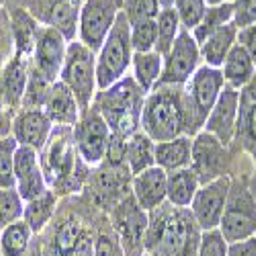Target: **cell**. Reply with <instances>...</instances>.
Masks as SVG:
<instances>
[{
    "label": "cell",
    "instance_id": "cell-12",
    "mask_svg": "<svg viewBox=\"0 0 256 256\" xmlns=\"http://www.w3.org/2000/svg\"><path fill=\"white\" fill-rule=\"evenodd\" d=\"M121 6L115 0H84L78 20V41L94 54L113 31Z\"/></svg>",
    "mask_w": 256,
    "mask_h": 256
},
{
    "label": "cell",
    "instance_id": "cell-49",
    "mask_svg": "<svg viewBox=\"0 0 256 256\" xmlns=\"http://www.w3.org/2000/svg\"><path fill=\"white\" fill-rule=\"evenodd\" d=\"M0 109H8L4 98V86H2V66H0Z\"/></svg>",
    "mask_w": 256,
    "mask_h": 256
},
{
    "label": "cell",
    "instance_id": "cell-1",
    "mask_svg": "<svg viewBox=\"0 0 256 256\" xmlns=\"http://www.w3.org/2000/svg\"><path fill=\"white\" fill-rule=\"evenodd\" d=\"M142 132L156 144L180 136L195 138L201 132L184 86H156L146 94L142 109Z\"/></svg>",
    "mask_w": 256,
    "mask_h": 256
},
{
    "label": "cell",
    "instance_id": "cell-23",
    "mask_svg": "<svg viewBox=\"0 0 256 256\" xmlns=\"http://www.w3.org/2000/svg\"><path fill=\"white\" fill-rule=\"evenodd\" d=\"M44 111L48 113L56 127H74L82 117V106L78 98L62 80L52 84Z\"/></svg>",
    "mask_w": 256,
    "mask_h": 256
},
{
    "label": "cell",
    "instance_id": "cell-42",
    "mask_svg": "<svg viewBox=\"0 0 256 256\" xmlns=\"http://www.w3.org/2000/svg\"><path fill=\"white\" fill-rule=\"evenodd\" d=\"M228 252H230V242L224 238L220 230L203 232L197 256H228Z\"/></svg>",
    "mask_w": 256,
    "mask_h": 256
},
{
    "label": "cell",
    "instance_id": "cell-44",
    "mask_svg": "<svg viewBox=\"0 0 256 256\" xmlns=\"http://www.w3.org/2000/svg\"><path fill=\"white\" fill-rule=\"evenodd\" d=\"M256 23V0H236L234 2V25L244 29Z\"/></svg>",
    "mask_w": 256,
    "mask_h": 256
},
{
    "label": "cell",
    "instance_id": "cell-53",
    "mask_svg": "<svg viewBox=\"0 0 256 256\" xmlns=\"http://www.w3.org/2000/svg\"><path fill=\"white\" fill-rule=\"evenodd\" d=\"M115 2H117V4H119V6H121V4H123V0H115Z\"/></svg>",
    "mask_w": 256,
    "mask_h": 256
},
{
    "label": "cell",
    "instance_id": "cell-22",
    "mask_svg": "<svg viewBox=\"0 0 256 256\" xmlns=\"http://www.w3.org/2000/svg\"><path fill=\"white\" fill-rule=\"evenodd\" d=\"M29 76H31V58L29 56L12 54V58L2 64L4 98H6V106L14 113L23 106Z\"/></svg>",
    "mask_w": 256,
    "mask_h": 256
},
{
    "label": "cell",
    "instance_id": "cell-47",
    "mask_svg": "<svg viewBox=\"0 0 256 256\" xmlns=\"http://www.w3.org/2000/svg\"><path fill=\"white\" fill-rule=\"evenodd\" d=\"M25 4H29V0H0V6H6V10L25 8Z\"/></svg>",
    "mask_w": 256,
    "mask_h": 256
},
{
    "label": "cell",
    "instance_id": "cell-18",
    "mask_svg": "<svg viewBox=\"0 0 256 256\" xmlns=\"http://www.w3.org/2000/svg\"><path fill=\"white\" fill-rule=\"evenodd\" d=\"M234 148L238 154H248L254 162V174L250 176L252 190L256 193V76L240 92V117L238 130L234 138Z\"/></svg>",
    "mask_w": 256,
    "mask_h": 256
},
{
    "label": "cell",
    "instance_id": "cell-7",
    "mask_svg": "<svg viewBox=\"0 0 256 256\" xmlns=\"http://www.w3.org/2000/svg\"><path fill=\"white\" fill-rule=\"evenodd\" d=\"M60 80L74 92L78 98L82 111L92 106L98 94V82H96V54L88 50L78 39L70 41L66 62L60 74Z\"/></svg>",
    "mask_w": 256,
    "mask_h": 256
},
{
    "label": "cell",
    "instance_id": "cell-9",
    "mask_svg": "<svg viewBox=\"0 0 256 256\" xmlns=\"http://www.w3.org/2000/svg\"><path fill=\"white\" fill-rule=\"evenodd\" d=\"M109 222L115 230L125 256H144L146 236L150 226V213L144 211L134 195H127L109 211Z\"/></svg>",
    "mask_w": 256,
    "mask_h": 256
},
{
    "label": "cell",
    "instance_id": "cell-21",
    "mask_svg": "<svg viewBox=\"0 0 256 256\" xmlns=\"http://www.w3.org/2000/svg\"><path fill=\"white\" fill-rule=\"evenodd\" d=\"M132 195L144 211H156L168 199V172L160 166H152L136 174L132 180Z\"/></svg>",
    "mask_w": 256,
    "mask_h": 256
},
{
    "label": "cell",
    "instance_id": "cell-19",
    "mask_svg": "<svg viewBox=\"0 0 256 256\" xmlns=\"http://www.w3.org/2000/svg\"><path fill=\"white\" fill-rule=\"evenodd\" d=\"M238 117H240V90L226 86L216 106H213V111L209 113L203 132L216 136L226 146H232L238 130Z\"/></svg>",
    "mask_w": 256,
    "mask_h": 256
},
{
    "label": "cell",
    "instance_id": "cell-34",
    "mask_svg": "<svg viewBox=\"0 0 256 256\" xmlns=\"http://www.w3.org/2000/svg\"><path fill=\"white\" fill-rule=\"evenodd\" d=\"M230 23H234V2L232 4H220V6H207V12L201 18V23L190 33H193L197 44L201 46L207 37H211L216 31H220L222 27H226Z\"/></svg>",
    "mask_w": 256,
    "mask_h": 256
},
{
    "label": "cell",
    "instance_id": "cell-20",
    "mask_svg": "<svg viewBox=\"0 0 256 256\" xmlns=\"http://www.w3.org/2000/svg\"><path fill=\"white\" fill-rule=\"evenodd\" d=\"M56 125L44 109H18L12 119V138L18 146H27L41 152L48 146Z\"/></svg>",
    "mask_w": 256,
    "mask_h": 256
},
{
    "label": "cell",
    "instance_id": "cell-4",
    "mask_svg": "<svg viewBox=\"0 0 256 256\" xmlns=\"http://www.w3.org/2000/svg\"><path fill=\"white\" fill-rule=\"evenodd\" d=\"M146 94L132 74L121 78L117 84L106 90H98L92 106L104 117L111 132L123 138H132L142 130V109L146 102Z\"/></svg>",
    "mask_w": 256,
    "mask_h": 256
},
{
    "label": "cell",
    "instance_id": "cell-11",
    "mask_svg": "<svg viewBox=\"0 0 256 256\" xmlns=\"http://www.w3.org/2000/svg\"><path fill=\"white\" fill-rule=\"evenodd\" d=\"M74 134V144L76 150L80 154V158L84 160V164L96 168L104 162L106 158V150H109V142H111V127L106 125L104 117L98 113L96 106L82 111L80 121L72 127Z\"/></svg>",
    "mask_w": 256,
    "mask_h": 256
},
{
    "label": "cell",
    "instance_id": "cell-37",
    "mask_svg": "<svg viewBox=\"0 0 256 256\" xmlns=\"http://www.w3.org/2000/svg\"><path fill=\"white\" fill-rule=\"evenodd\" d=\"M18 144L12 136L0 140V188H14V158Z\"/></svg>",
    "mask_w": 256,
    "mask_h": 256
},
{
    "label": "cell",
    "instance_id": "cell-38",
    "mask_svg": "<svg viewBox=\"0 0 256 256\" xmlns=\"http://www.w3.org/2000/svg\"><path fill=\"white\" fill-rule=\"evenodd\" d=\"M121 10L130 18L132 25H138L146 20H156L162 6L158 0H123Z\"/></svg>",
    "mask_w": 256,
    "mask_h": 256
},
{
    "label": "cell",
    "instance_id": "cell-35",
    "mask_svg": "<svg viewBox=\"0 0 256 256\" xmlns=\"http://www.w3.org/2000/svg\"><path fill=\"white\" fill-rule=\"evenodd\" d=\"M156 27H158V41H156V52L160 56H166L170 50H172L174 41L178 39L182 25H180V18L172 8H162L158 18H156Z\"/></svg>",
    "mask_w": 256,
    "mask_h": 256
},
{
    "label": "cell",
    "instance_id": "cell-45",
    "mask_svg": "<svg viewBox=\"0 0 256 256\" xmlns=\"http://www.w3.org/2000/svg\"><path fill=\"white\" fill-rule=\"evenodd\" d=\"M238 46L252 58L256 64V23L248 25L244 29H238Z\"/></svg>",
    "mask_w": 256,
    "mask_h": 256
},
{
    "label": "cell",
    "instance_id": "cell-8",
    "mask_svg": "<svg viewBox=\"0 0 256 256\" xmlns=\"http://www.w3.org/2000/svg\"><path fill=\"white\" fill-rule=\"evenodd\" d=\"M238 152L234 146H226L216 136L199 132L193 138V164L190 168L197 172L201 184L218 180L222 176H234L236 172Z\"/></svg>",
    "mask_w": 256,
    "mask_h": 256
},
{
    "label": "cell",
    "instance_id": "cell-33",
    "mask_svg": "<svg viewBox=\"0 0 256 256\" xmlns=\"http://www.w3.org/2000/svg\"><path fill=\"white\" fill-rule=\"evenodd\" d=\"M35 238H37L35 232L29 228L25 220L6 226L4 230H0V250H2V256H27Z\"/></svg>",
    "mask_w": 256,
    "mask_h": 256
},
{
    "label": "cell",
    "instance_id": "cell-27",
    "mask_svg": "<svg viewBox=\"0 0 256 256\" xmlns=\"http://www.w3.org/2000/svg\"><path fill=\"white\" fill-rule=\"evenodd\" d=\"M224 72V80H226V86L230 88H236V90H244L248 84L252 82V78L256 76V64L252 62V58L236 44L228 56V60L224 62L222 66Z\"/></svg>",
    "mask_w": 256,
    "mask_h": 256
},
{
    "label": "cell",
    "instance_id": "cell-51",
    "mask_svg": "<svg viewBox=\"0 0 256 256\" xmlns=\"http://www.w3.org/2000/svg\"><path fill=\"white\" fill-rule=\"evenodd\" d=\"M158 2H160V6H162V8H172L176 0H158Z\"/></svg>",
    "mask_w": 256,
    "mask_h": 256
},
{
    "label": "cell",
    "instance_id": "cell-28",
    "mask_svg": "<svg viewBox=\"0 0 256 256\" xmlns=\"http://www.w3.org/2000/svg\"><path fill=\"white\" fill-rule=\"evenodd\" d=\"M60 203H62V197L56 193V190H52V188L46 190L41 197L25 203V216H23V220L35 232V236H41L44 230L54 222Z\"/></svg>",
    "mask_w": 256,
    "mask_h": 256
},
{
    "label": "cell",
    "instance_id": "cell-13",
    "mask_svg": "<svg viewBox=\"0 0 256 256\" xmlns=\"http://www.w3.org/2000/svg\"><path fill=\"white\" fill-rule=\"evenodd\" d=\"M201 66V46L193 33L182 29L172 50L164 56V72L158 86H184Z\"/></svg>",
    "mask_w": 256,
    "mask_h": 256
},
{
    "label": "cell",
    "instance_id": "cell-32",
    "mask_svg": "<svg viewBox=\"0 0 256 256\" xmlns=\"http://www.w3.org/2000/svg\"><path fill=\"white\" fill-rule=\"evenodd\" d=\"M125 164L130 168V172L142 174L144 170L156 166V142L146 136L142 130L136 132L130 140H127V158Z\"/></svg>",
    "mask_w": 256,
    "mask_h": 256
},
{
    "label": "cell",
    "instance_id": "cell-31",
    "mask_svg": "<svg viewBox=\"0 0 256 256\" xmlns=\"http://www.w3.org/2000/svg\"><path fill=\"white\" fill-rule=\"evenodd\" d=\"M132 76L140 84L144 92H152L164 72V56L158 52H146V54H134L132 62Z\"/></svg>",
    "mask_w": 256,
    "mask_h": 256
},
{
    "label": "cell",
    "instance_id": "cell-16",
    "mask_svg": "<svg viewBox=\"0 0 256 256\" xmlns=\"http://www.w3.org/2000/svg\"><path fill=\"white\" fill-rule=\"evenodd\" d=\"M230 188H232V176H222L218 180L201 184V188L197 190V195L188 209L193 213L195 222L199 224L201 232L220 230Z\"/></svg>",
    "mask_w": 256,
    "mask_h": 256
},
{
    "label": "cell",
    "instance_id": "cell-39",
    "mask_svg": "<svg viewBox=\"0 0 256 256\" xmlns=\"http://www.w3.org/2000/svg\"><path fill=\"white\" fill-rule=\"evenodd\" d=\"M156 41H158L156 20H146V23L132 25V48L136 54L156 52Z\"/></svg>",
    "mask_w": 256,
    "mask_h": 256
},
{
    "label": "cell",
    "instance_id": "cell-30",
    "mask_svg": "<svg viewBox=\"0 0 256 256\" xmlns=\"http://www.w3.org/2000/svg\"><path fill=\"white\" fill-rule=\"evenodd\" d=\"M201 188V180L193 168H182L168 172V203L174 207H190L197 190Z\"/></svg>",
    "mask_w": 256,
    "mask_h": 256
},
{
    "label": "cell",
    "instance_id": "cell-5",
    "mask_svg": "<svg viewBox=\"0 0 256 256\" xmlns=\"http://www.w3.org/2000/svg\"><path fill=\"white\" fill-rule=\"evenodd\" d=\"M220 232L230 244L244 242L256 236V193L250 174H234Z\"/></svg>",
    "mask_w": 256,
    "mask_h": 256
},
{
    "label": "cell",
    "instance_id": "cell-2",
    "mask_svg": "<svg viewBox=\"0 0 256 256\" xmlns=\"http://www.w3.org/2000/svg\"><path fill=\"white\" fill-rule=\"evenodd\" d=\"M203 232L188 207H174L168 201L150 213L146 252L158 256H197Z\"/></svg>",
    "mask_w": 256,
    "mask_h": 256
},
{
    "label": "cell",
    "instance_id": "cell-3",
    "mask_svg": "<svg viewBox=\"0 0 256 256\" xmlns=\"http://www.w3.org/2000/svg\"><path fill=\"white\" fill-rule=\"evenodd\" d=\"M39 156L52 190H56L62 199L82 193L92 168L80 158L72 127H56L48 146L39 152Z\"/></svg>",
    "mask_w": 256,
    "mask_h": 256
},
{
    "label": "cell",
    "instance_id": "cell-6",
    "mask_svg": "<svg viewBox=\"0 0 256 256\" xmlns=\"http://www.w3.org/2000/svg\"><path fill=\"white\" fill-rule=\"evenodd\" d=\"M134 48H132V23L119 12V18L109 33L102 48L96 52V82L98 90H106L121 78H125L132 70L134 62Z\"/></svg>",
    "mask_w": 256,
    "mask_h": 256
},
{
    "label": "cell",
    "instance_id": "cell-25",
    "mask_svg": "<svg viewBox=\"0 0 256 256\" xmlns=\"http://www.w3.org/2000/svg\"><path fill=\"white\" fill-rule=\"evenodd\" d=\"M190 164H193V138L190 136H180L156 144V166L166 172L188 168Z\"/></svg>",
    "mask_w": 256,
    "mask_h": 256
},
{
    "label": "cell",
    "instance_id": "cell-52",
    "mask_svg": "<svg viewBox=\"0 0 256 256\" xmlns=\"http://www.w3.org/2000/svg\"><path fill=\"white\" fill-rule=\"evenodd\" d=\"M144 256H158V254H152V252H146Z\"/></svg>",
    "mask_w": 256,
    "mask_h": 256
},
{
    "label": "cell",
    "instance_id": "cell-10",
    "mask_svg": "<svg viewBox=\"0 0 256 256\" xmlns=\"http://www.w3.org/2000/svg\"><path fill=\"white\" fill-rule=\"evenodd\" d=\"M132 180L134 174L130 172L127 166L100 164L92 168L82 193L90 199L94 207H98L102 213L109 216V211L117 203H121L127 195H132Z\"/></svg>",
    "mask_w": 256,
    "mask_h": 256
},
{
    "label": "cell",
    "instance_id": "cell-48",
    "mask_svg": "<svg viewBox=\"0 0 256 256\" xmlns=\"http://www.w3.org/2000/svg\"><path fill=\"white\" fill-rule=\"evenodd\" d=\"M27 256H44V250H41V242H39V236L35 238V242H33L31 250L27 252Z\"/></svg>",
    "mask_w": 256,
    "mask_h": 256
},
{
    "label": "cell",
    "instance_id": "cell-36",
    "mask_svg": "<svg viewBox=\"0 0 256 256\" xmlns=\"http://www.w3.org/2000/svg\"><path fill=\"white\" fill-rule=\"evenodd\" d=\"M25 216V199L16 188H0V230L20 222Z\"/></svg>",
    "mask_w": 256,
    "mask_h": 256
},
{
    "label": "cell",
    "instance_id": "cell-55",
    "mask_svg": "<svg viewBox=\"0 0 256 256\" xmlns=\"http://www.w3.org/2000/svg\"><path fill=\"white\" fill-rule=\"evenodd\" d=\"M254 238H256V236H254Z\"/></svg>",
    "mask_w": 256,
    "mask_h": 256
},
{
    "label": "cell",
    "instance_id": "cell-43",
    "mask_svg": "<svg viewBox=\"0 0 256 256\" xmlns=\"http://www.w3.org/2000/svg\"><path fill=\"white\" fill-rule=\"evenodd\" d=\"M14 54L12 44V31H10V14H6V8L0 6V66L10 60Z\"/></svg>",
    "mask_w": 256,
    "mask_h": 256
},
{
    "label": "cell",
    "instance_id": "cell-46",
    "mask_svg": "<svg viewBox=\"0 0 256 256\" xmlns=\"http://www.w3.org/2000/svg\"><path fill=\"white\" fill-rule=\"evenodd\" d=\"M228 256H256V238H250V240H244V242H236V244H230Z\"/></svg>",
    "mask_w": 256,
    "mask_h": 256
},
{
    "label": "cell",
    "instance_id": "cell-29",
    "mask_svg": "<svg viewBox=\"0 0 256 256\" xmlns=\"http://www.w3.org/2000/svg\"><path fill=\"white\" fill-rule=\"evenodd\" d=\"M8 14H10V31H12L14 54L31 58L33 48H35V39H37V33H39V23L27 8H14V10H8Z\"/></svg>",
    "mask_w": 256,
    "mask_h": 256
},
{
    "label": "cell",
    "instance_id": "cell-24",
    "mask_svg": "<svg viewBox=\"0 0 256 256\" xmlns=\"http://www.w3.org/2000/svg\"><path fill=\"white\" fill-rule=\"evenodd\" d=\"M84 0H48L44 2L39 12V18L44 25L58 29L68 41H74L78 35V20H80V8Z\"/></svg>",
    "mask_w": 256,
    "mask_h": 256
},
{
    "label": "cell",
    "instance_id": "cell-15",
    "mask_svg": "<svg viewBox=\"0 0 256 256\" xmlns=\"http://www.w3.org/2000/svg\"><path fill=\"white\" fill-rule=\"evenodd\" d=\"M70 41L54 27H39L35 48L31 54V68L52 84L60 80L64 62H66Z\"/></svg>",
    "mask_w": 256,
    "mask_h": 256
},
{
    "label": "cell",
    "instance_id": "cell-14",
    "mask_svg": "<svg viewBox=\"0 0 256 256\" xmlns=\"http://www.w3.org/2000/svg\"><path fill=\"white\" fill-rule=\"evenodd\" d=\"M226 88V80H224V72L220 68H211V66H203L193 74L186 84H184V92L188 96L190 109H193L195 121L199 125V130L203 132L205 121L209 117V113L213 111L220 94Z\"/></svg>",
    "mask_w": 256,
    "mask_h": 256
},
{
    "label": "cell",
    "instance_id": "cell-50",
    "mask_svg": "<svg viewBox=\"0 0 256 256\" xmlns=\"http://www.w3.org/2000/svg\"><path fill=\"white\" fill-rule=\"evenodd\" d=\"M207 6H220V4H232L236 2V0H205Z\"/></svg>",
    "mask_w": 256,
    "mask_h": 256
},
{
    "label": "cell",
    "instance_id": "cell-41",
    "mask_svg": "<svg viewBox=\"0 0 256 256\" xmlns=\"http://www.w3.org/2000/svg\"><path fill=\"white\" fill-rule=\"evenodd\" d=\"M94 256H125L121 242L117 238L115 230L111 228V222L106 220V224L98 230L96 244H94Z\"/></svg>",
    "mask_w": 256,
    "mask_h": 256
},
{
    "label": "cell",
    "instance_id": "cell-40",
    "mask_svg": "<svg viewBox=\"0 0 256 256\" xmlns=\"http://www.w3.org/2000/svg\"><path fill=\"white\" fill-rule=\"evenodd\" d=\"M174 10L180 18V25L186 31H193L201 18L207 12V2L205 0H176L174 2Z\"/></svg>",
    "mask_w": 256,
    "mask_h": 256
},
{
    "label": "cell",
    "instance_id": "cell-26",
    "mask_svg": "<svg viewBox=\"0 0 256 256\" xmlns=\"http://www.w3.org/2000/svg\"><path fill=\"white\" fill-rule=\"evenodd\" d=\"M236 44H238V27L234 23L222 27L220 31H216L211 37H207L201 44V60H203V64L205 66L222 70L224 62L228 60L230 52L236 48Z\"/></svg>",
    "mask_w": 256,
    "mask_h": 256
},
{
    "label": "cell",
    "instance_id": "cell-17",
    "mask_svg": "<svg viewBox=\"0 0 256 256\" xmlns=\"http://www.w3.org/2000/svg\"><path fill=\"white\" fill-rule=\"evenodd\" d=\"M14 188L25 199V203L50 190L44 166H41V156L33 148L18 146L14 158Z\"/></svg>",
    "mask_w": 256,
    "mask_h": 256
},
{
    "label": "cell",
    "instance_id": "cell-54",
    "mask_svg": "<svg viewBox=\"0 0 256 256\" xmlns=\"http://www.w3.org/2000/svg\"><path fill=\"white\" fill-rule=\"evenodd\" d=\"M0 256H2V250H0Z\"/></svg>",
    "mask_w": 256,
    "mask_h": 256
}]
</instances>
